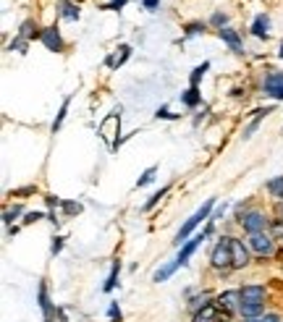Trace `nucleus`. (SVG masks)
I'll return each mask as SVG.
<instances>
[{"label":"nucleus","mask_w":283,"mask_h":322,"mask_svg":"<svg viewBox=\"0 0 283 322\" xmlns=\"http://www.w3.org/2000/svg\"><path fill=\"white\" fill-rule=\"evenodd\" d=\"M207 68H210V63H207V60H205L202 66L194 68L191 76H189V87H200V81H202V79H205V74H207Z\"/></svg>","instance_id":"nucleus-22"},{"label":"nucleus","mask_w":283,"mask_h":322,"mask_svg":"<svg viewBox=\"0 0 283 322\" xmlns=\"http://www.w3.org/2000/svg\"><path fill=\"white\" fill-rule=\"evenodd\" d=\"M142 6H144V11H149V13H155V11L160 8V0H142Z\"/></svg>","instance_id":"nucleus-34"},{"label":"nucleus","mask_w":283,"mask_h":322,"mask_svg":"<svg viewBox=\"0 0 283 322\" xmlns=\"http://www.w3.org/2000/svg\"><path fill=\"white\" fill-rule=\"evenodd\" d=\"M275 108L273 105H268V108H259V110H254V118H252V123L244 128V139H252V134L259 128V121H263L265 116H270V113H273Z\"/></svg>","instance_id":"nucleus-12"},{"label":"nucleus","mask_w":283,"mask_h":322,"mask_svg":"<svg viewBox=\"0 0 283 322\" xmlns=\"http://www.w3.org/2000/svg\"><path fill=\"white\" fill-rule=\"evenodd\" d=\"M223 212H226V204H223V207H217V210L212 212V218H210V220H217V218H223Z\"/></svg>","instance_id":"nucleus-42"},{"label":"nucleus","mask_w":283,"mask_h":322,"mask_svg":"<svg viewBox=\"0 0 283 322\" xmlns=\"http://www.w3.org/2000/svg\"><path fill=\"white\" fill-rule=\"evenodd\" d=\"M259 322H280V317H278V314H273V312H268V314L259 317Z\"/></svg>","instance_id":"nucleus-40"},{"label":"nucleus","mask_w":283,"mask_h":322,"mask_svg":"<svg viewBox=\"0 0 283 322\" xmlns=\"http://www.w3.org/2000/svg\"><path fill=\"white\" fill-rule=\"evenodd\" d=\"M238 291H242V304H265V296H268L265 286L252 283V286H244Z\"/></svg>","instance_id":"nucleus-8"},{"label":"nucleus","mask_w":283,"mask_h":322,"mask_svg":"<svg viewBox=\"0 0 283 322\" xmlns=\"http://www.w3.org/2000/svg\"><path fill=\"white\" fill-rule=\"evenodd\" d=\"M268 97H273V100H280V102H283V87H280V89H273Z\"/></svg>","instance_id":"nucleus-41"},{"label":"nucleus","mask_w":283,"mask_h":322,"mask_svg":"<svg viewBox=\"0 0 283 322\" xmlns=\"http://www.w3.org/2000/svg\"><path fill=\"white\" fill-rule=\"evenodd\" d=\"M118 270H121V262L116 260V262H113V267H111V275H107V281H105V286H102V291H105V293H111V291L116 288V283H118Z\"/></svg>","instance_id":"nucleus-21"},{"label":"nucleus","mask_w":283,"mask_h":322,"mask_svg":"<svg viewBox=\"0 0 283 322\" xmlns=\"http://www.w3.org/2000/svg\"><path fill=\"white\" fill-rule=\"evenodd\" d=\"M173 272H176V267H173V262H170V265L160 267V270H158L155 275H152V281H155V283H163V281H168V278H170Z\"/></svg>","instance_id":"nucleus-25"},{"label":"nucleus","mask_w":283,"mask_h":322,"mask_svg":"<svg viewBox=\"0 0 283 322\" xmlns=\"http://www.w3.org/2000/svg\"><path fill=\"white\" fill-rule=\"evenodd\" d=\"M60 249H63V239L60 236H55L53 239V246H50V254L55 257V254H60Z\"/></svg>","instance_id":"nucleus-35"},{"label":"nucleus","mask_w":283,"mask_h":322,"mask_svg":"<svg viewBox=\"0 0 283 322\" xmlns=\"http://www.w3.org/2000/svg\"><path fill=\"white\" fill-rule=\"evenodd\" d=\"M58 11H60L63 18H69V21H76V18H79V8H76L74 3H69V0H60Z\"/></svg>","instance_id":"nucleus-18"},{"label":"nucleus","mask_w":283,"mask_h":322,"mask_svg":"<svg viewBox=\"0 0 283 322\" xmlns=\"http://www.w3.org/2000/svg\"><path fill=\"white\" fill-rule=\"evenodd\" d=\"M212 204H215V199H207V202L200 207V210H197V212H194V215H191V218L181 225V231H179V236H176V241H173V244H176V246H184V244L189 241V236H191L194 231H197V225L212 215Z\"/></svg>","instance_id":"nucleus-1"},{"label":"nucleus","mask_w":283,"mask_h":322,"mask_svg":"<svg viewBox=\"0 0 283 322\" xmlns=\"http://www.w3.org/2000/svg\"><path fill=\"white\" fill-rule=\"evenodd\" d=\"M42 45H45L48 50H53V53H60L63 50V39H60V32H58V27H48V29H42Z\"/></svg>","instance_id":"nucleus-9"},{"label":"nucleus","mask_w":283,"mask_h":322,"mask_svg":"<svg viewBox=\"0 0 283 322\" xmlns=\"http://www.w3.org/2000/svg\"><path fill=\"white\" fill-rule=\"evenodd\" d=\"M200 100H202L200 87H189L186 92H181V102H184L186 108H197V105H200Z\"/></svg>","instance_id":"nucleus-16"},{"label":"nucleus","mask_w":283,"mask_h":322,"mask_svg":"<svg viewBox=\"0 0 283 322\" xmlns=\"http://www.w3.org/2000/svg\"><path fill=\"white\" fill-rule=\"evenodd\" d=\"M212 319H221V309L215 307V302L210 307H205L202 312L194 314V322H212Z\"/></svg>","instance_id":"nucleus-15"},{"label":"nucleus","mask_w":283,"mask_h":322,"mask_svg":"<svg viewBox=\"0 0 283 322\" xmlns=\"http://www.w3.org/2000/svg\"><path fill=\"white\" fill-rule=\"evenodd\" d=\"M210 304H212V302H210V296H207V293L194 296L191 302H189V312H191V314H197V312H202V309H205V307H210Z\"/></svg>","instance_id":"nucleus-20"},{"label":"nucleus","mask_w":283,"mask_h":322,"mask_svg":"<svg viewBox=\"0 0 283 322\" xmlns=\"http://www.w3.org/2000/svg\"><path fill=\"white\" fill-rule=\"evenodd\" d=\"M155 116H158V118H168V121H173V118H176V116H173V113H170L168 108H158V113H155Z\"/></svg>","instance_id":"nucleus-38"},{"label":"nucleus","mask_w":283,"mask_h":322,"mask_svg":"<svg viewBox=\"0 0 283 322\" xmlns=\"http://www.w3.org/2000/svg\"><path fill=\"white\" fill-rule=\"evenodd\" d=\"M165 194H168V186H163L160 191H155V194H152V197L147 199V204H144V210H152V207H155V204H158V202H160V199H163Z\"/></svg>","instance_id":"nucleus-28"},{"label":"nucleus","mask_w":283,"mask_h":322,"mask_svg":"<svg viewBox=\"0 0 283 322\" xmlns=\"http://www.w3.org/2000/svg\"><path fill=\"white\" fill-rule=\"evenodd\" d=\"M107 314H111V319H113V322H121V309H118V304H116V302L111 304V309H107Z\"/></svg>","instance_id":"nucleus-37"},{"label":"nucleus","mask_w":283,"mask_h":322,"mask_svg":"<svg viewBox=\"0 0 283 322\" xmlns=\"http://www.w3.org/2000/svg\"><path fill=\"white\" fill-rule=\"evenodd\" d=\"M42 218H45V215H42V212H27V218H24V223L29 225V223H37V220H42Z\"/></svg>","instance_id":"nucleus-39"},{"label":"nucleus","mask_w":283,"mask_h":322,"mask_svg":"<svg viewBox=\"0 0 283 322\" xmlns=\"http://www.w3.org/2000/svg\"><path fill=\"white\" fill-rule=\"evenodd\" d=\"M126 3H128V0H113V3H107V6H102V8H105V11H121Z\"/></svg>","instance_id":"nucleus-36"},{"label":"nucleus","mask_w":283,"mask_h":322,"mask_svg":"<svg viewBox=\"0 0 283 322\" xmlns=\"http://www.w3.org/2000/svg\"><path fill=\"white\" fill-rule=\"evenodd\" d=\"M60 207H63V212H66V215H81V210H84L79 202H63Z\"/></svg>","instance_id":"nucleus-29"},{"label":"nucleus","mask_w":283,"mask_h":322,"mask_svg":"<svg viewBox=\"0 0 283 322\" xmlns=\"http://www.w3.org/2000/svg\"><path fill=\"white\" fill-rule=\"evenodd\" d=\"M280 87H283V71L270 74V76L265 79V84H263V92H265V95H270L273 89H280Z\"/></svg>","instance_id":"nucleus-19"},{"label":"nucleus","mask_w":283,"mask_h":322,"mask_svg":"<svg viewBox=\"0 0 283 322\" xmlns=\"http://www.w3.org/2000/svg\"><path fill=\"white\" fill-rule=\"evenodd\" d=\"M210 265H212L215 270H228V267H233V257H231L228 239L217 241V244L212 246V251H210Z\"/></svg>","instance_id":"nucleus-4"},{"label":"nucleus","mask_w":283,"mask_h":322,"mask_svg":"<svg viewBox=\"0 0 283 322\" xmlns=\"http://www.w3.org/2000/svg\"><path fill=\"white\" fill-rule=\"evenodd\" d=\"M217 34H221V39L228 45V48H231L233 53H244V50H242V37H238V32H236V29L223 27V29H217Z\"/></svg>","instance_id":"nucleus-10"},{"label":"nucleus","mask_w":283,"mask_h":322,"mask_svg":"<svg viewBox=\"0 0 283 322\" xmlns=\"http://www.w3.org/2000/svg\"><path fill=\"white\" fill-rule=\"evenodd\" d=\"M8 50H16V53H27V39H21V37H16L11 45H8Z\"/></svg>","instance_id":"nucleus-32"},{"label":"nucleus","mask_w":283,"mask_h":322,"mask_svg":"<svg viewBox=\"0 0 283 322\" xmlns=\"http://www.w3.org/2000/svg\"><path fill=\"white\" fill-rule=\"evenodd\" d=\"M37 298H39V309H42V314H45V322H53V304H50V296H48V283H39Z\"/></svg>","instance_id":"nucleus-11"},{"label":"nucleus","mask_w":283,"mask_h":322,"mask_svg":"<svg viewBox=\"0 0 283 322\" xmlns=\"http://www.w3.org/2000/svg\"><path fill=\"white\" fill-rule=\"evenodd\" d=\"M202 32H205V27H202V24H197V21L186 27V37H197V34H202Z\"/></svg>","instance_id":"nucleus-33"},{"label":"nucleus","mask_w":283,"mask_h":322,"mask_svg":"<svg viewBox=\"0 0 283 322\" xmlns=\"http://www.w3.org/2000/svg\"><path fill=\"white\" fill-rule=\"evenodd\" d=\"M32 27H34V21H24V24H21V29H18V37H21V39H34V37H42V32H32Z\"/></svg>","instance_id":"nucleus-24"},{"label":"nucleus","mask_w":283,"mask_h":322,"mask_svg":"<svg viewBox=\"0 0 283 322\" xmlns=\"http://www.w3.org/2000/svg\"><path fill=\"white\" fill-rule=\"evenodd\" d=\"M215 307L221 309L223 314H233L242 309V291H223L221 296L215 298Z\"/></svg>","instance_id":"nucleus-6"},{"label":"nucleus","mask_w":283,"mask_h":322,"mask_svg":"<svg viewBox=\"0 0 283 322\" xmlns=\"http://www.w3.org/2000/svg\"><path fill=\"white\" fill-rule=\"evenodd\" d=\"M118 128H121V108H116L111 116H107V118L100 123V136H102L107 144H111V149H118V147H121L118 139H116Z\"/></svg>","instance_id":"nucleus-2"},{"label":"nucleus","mask_w":283,"mask_h":322,"mask_svg":"<svg viewBox=\"0 0 283 322\" xmlns=\"http://www.w3.org/2000/svg\"><path fill=\"white\" fill-rule=\"evenodd\" d=\"M268 191H270V197H273V199H283V176H278V178L268 181Z\"/></svg>","instance_id":"nucleus-23"},{"label":"nucleus","mask_w":283,"mask_h":322,"mask_svg":"<svg viewBox=\"0 0 283 322\" xmlns=\"http://www.w3.org/2000/svg\"><path fill=\"white\" fill-rule=\"evenodd\" d=\"M210 24L217 27V29H223V27L228 24V16H226V13H212V16H210Z\"/></svg>","instance_id":"nucleus-31"},{"label":"nucleus","mask_w":283,"mask_h":322,"mask_svg":"<svg viewBox=\"0 0 283 322\" xmlns=\"http://www.w3.org/2000/svg\"><path fill=\"white\" fill-rule=\"evenodd\" d=\"M155 173H158V168H155V165H152V168H147V170L142 173V178L137 181V186L142 189V186H147V183H152V181H155Z\"/></svg>","instance_id":"nucleus-27"},{"label":"nucleus","mask_w":283,"mask_h":322,"mask_svg":"<svg viewBox=\"0 0 283 322\" xmlns=\"http://www.w3.org/2000/svg\"><path fill=\"white\" fill-rule=\"evenodd\" d=\"M231 246V257H233V270H244L249 265V246H244V241L238 239H228Z\"/></svg>","instance_id":"nucleus-7"},{"label":"nucleus","mask_w":283,"mask_h":322,"mask_svg":"<svg viewBox=\"0 0 283 322\" xmlns=\"http://www.w3.org/2000/svg\"><path fill=\"white\" fill-rule=\"evenodd\" d=\"M244 322H259V317H252V319H244Z\"/></svg>","instance_id":"nucleus-43"},{"label":"nucleus","mask_w":283,"mask_h":322,"mask_svg":"<svg viewBox=\"0 0 283 322\" xmlns=\"http://www.w3.org/2000/svg\"><path fill=\"white\" fill-rule=\"evenodd\" d=\"M249 249L254 251V254L259 257H270L273 251H275V239L273 233L263 231V233H249Z\"/></svg>","instance_id":"nucleus-5"},{"label":"nucleus","mask_w":283,"mask_h":322,"mask_svg":"<svg viewBox=\"0 0 283 322\" xmlns=\"http://www.w3.org/2000/svg\"><path fill=\"white\" fill-rule=\"evenodd\" d=\"M69 105H71V97H66V100H63V105H60V113H58V116H55V121H53V131H58V128H60L63 118H66V113H69Z\"/></svg>","instance_id":"nucleus-26"},{"label":"nucleus","mask_w":283,"mask_h":322,"mask_svg":"<svg viewBox=\"0 0 283 322\" xmlns=\"http://www.w3.org/2000/svg\"><path fill=\"white\" fill-rule=\"evenodd\" d=\"M238 225H242L247 233H263V231H268L270 220H268V215H265V212L252 210V212H244L242 218H238Z\"/></svg>","instance_id":"nucleus-3"},{"label":"nucleus","mask_w":283,"mask_h":322,"mask_svg":"<svg viewBox=\"0 0 283 322\" xmlns=\"http://www.w3.org/2000/svg\"><path fill=\"white\" fill-rule=\"evenodd\" d=\"M128 55H132V48H128V45H121V53L111 55V58L105 60V66H107V68H118V66H123V63L128 60Z\"/></svg>","instance_id":"nucleus-14"},{"label":"nucleus","mask_w":283,"mask_h":322,"mask_svg":"<svg viewBox=\"0 0 283 322\" xmlns=\"http://www.w3.org/2000/svg\"><path fill=\"white\" fill-rule=\"evenodd\" d=\"M21 212H24V210H21L18 204L13 207V210H6V212H3V223H6V225H11V223H13V220H16V218H18Z\"/></svg>","instance_id":"nucleus-30"},{"label":"nucleus","mask_w":283,"mask_h":322,"mask_svg":"<svg viewBox=\"0 0 283 322\" xmlns=\"http://www.w3.org/2000/svg\"><path fill=\"white\" fill-rule=\"evenodd\" d=\"M238 314H242L244 319H252V317H263V314H265V304H242V309H238Z\"/></svg>","instance_id":"nucleus-17"},{"label":"nucleus","mask_w":283,"mask_h":322,"mask_svg":"<svg viewBox=\"0 0 283 322\" xmlns=\"http://www.w3.org/2000/svg\"><path fill=\"white\" fill-rule=\"evenodd\" d=\"M268 29H270V18H268L265 13H259V16L252 21V34L259 37V39H268V37H270Z\"/></svg>","instance_id":"nucleus-13"},{"label":"nucleus","mask_w":283,"mask_h":322,"mask_svg":"<svg viewBox=\"0 0 283 322\" xmlns=\"http://www.w3.org/2000/svg\"><path fill=\"white\" fill-rule=\"evenodd\" d=\"M278 55H280V58H283V42H280V50H278Z\"/></svg>","instance_id":"nucleus-44"}]
</instances>
